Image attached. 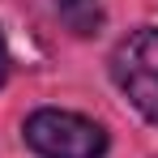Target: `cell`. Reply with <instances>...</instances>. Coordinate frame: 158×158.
Wrapping results in <instances>:
<instances>
[{
  "instance_id": "obj_1",
  "label": "cell",
  "mask_w": 158,
  "mask_h": 158,
  "mask_svg": "<svg viewBox=\"0 0 158 158\" xmlns=\"http://www.w3.org/2000/svg\"><path fill=\"white\" fill-rule=\"evenodd\" d=\"M22 141L39 158H107L111 137L98 120L64 111V107H39L22 124Z\"/></svg>"
},
{
  "instance_id": "obj_2",
  "label": "cell",
  "mask_w": 158,
  "mask_h": 158,
  "mask_svg": "<svg viewBox=\"0 0 158 158\" xmlns=\"http://www.w3.org/2000/svg\"><path fill=\"white\" fill-rule=\"evenodd\" d=\"M107 73L115 90L158 128V26L128 30L107 56Z\"/></svg>"
},
{
  "instance_id": "obj_3",
  "label": "cell",
  "mask_w": 158,
  "mask_h": 158,
  "mask_svg": "<svg viewBox=\"0 0 158 158\" xmlns=\"http://www.w3.org/2000/svg\"><path fill=\"white\" fill-rule=\"evenodd\" d=\"M56 17L77 39H94L107 22V9H103V0H56Z\"/></svg>"
},
{
  "instance_id": "obj_4",
  "label": "cell",
  "mask_w": 158,
  "mask_h": 158,
  "mask_svg": "<svg viewBox=\"0 0 158 158\" xmlns=\"http://www.w3.org/2000/svg\"><path fill=\"white\" fill-rule=\"evenodd\" d=\"M9 81V43H4V30H0V85Z\"/></svg>"
}]
</instances>
